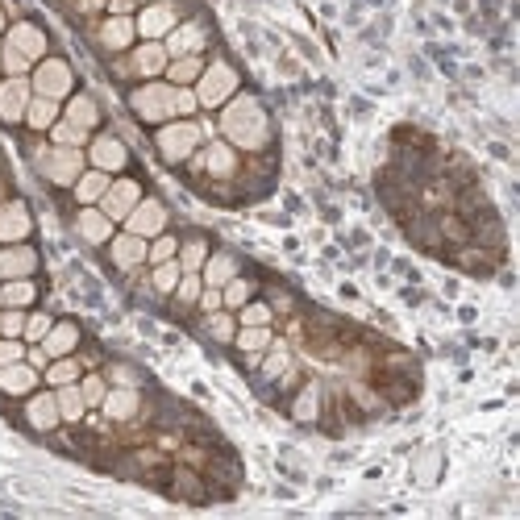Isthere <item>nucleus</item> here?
<instances>
[{
  "label": "nucleus",
  "instance_id": "obj_1",
  "mask_svg": "<svg viewBox=\"0 0 520 520\" xmlns=\"http://www.w3.org/2000/svg\"><path fill=\"white\" fill-rule=\"evenodd\" d=\"M221 134L233 150H263L271 142V117L263 109V100L238 92L233 100L221 104Z\"/></svg>",
  "mask_w": 520,
  "mask_h": 520
},
{
  "label": "nucleus",
  "instance_id": "obj_2",
  "mask_svg": "<svg viewBox=\"0 0 520 520\" xmlns=\"http://www.w3.org/2000/svg\"><path fill=\"white\" fill-rule=\"evenodd\" d=\"M34 167H38V175L46 179V184H55V188H71L75 179L84 175V167H88V154L80 150V146H42V150H34Z\"/></svg>",
  "mask_w": 520,
  "mask_h": 520
},
{
  "label": "nucleus",
  "instance_id": "obj_3",
  "mask_svg": "<svg viewBox=\"0 0 520 520\" xmlns=\"http://www.w3.org/2000/svg\"><path fill=\"white\" fill-rule=\"evenodd\" d=\"M175 96L179 88L171 80H142L134 92H129V109H134L138 121L146 125H163V121H175Z\"/></svg>",
  "mask_w": 520,
  "mask_h": 520
},
{
  "label": "nucleus",
  "instance_id": "obj_4",
  "mask_svg": "<svg viewBox=\"0 0 520 520\" xmlns=\"http://www.w3.org/2000/svg\"><path fill=\"white\" fill-rule=\"evenodd\" d=\"M192 92L200 100V109H221L225 100H233L242 92V75H238V67H233V63L213 59V63H204V71H200V80L192 84Z\"/></svg>",
  "mask_w": 520,
  "mask_h": 520
},
{
  "label": "nucleus",
  "instance_id": "obj_5",
  "mask_svg": "<svg viewBox=\"0 0 520 520\" xmlns=\"http://www.w3.org/2000/svg\"><path fill=\"white\" fill-rule=\"evenodd\" d=\"M204 142V129L192 121V117H175V121H163L159 134H154V146H159L163 163H188L192 154L200 150Z\"/></svg>",
  "mask_w": 520,
  "mask_h": 520
},
{
  "label": "nucleus",
  "instance_id": "obj_6",
  "mask_svg": "<svg viewBox=\"0 0 520 520\" xmlns=\"http://www.w3.org/2000/svg\"><path fill=\"white\" fill-rule=\"evenodd\" d=\"M30 88H34V96H46V100H59V104H63V100L75 92V71H71L67 59L46 55V59L34 63V71H30Z\"/></svg>",
  "mask_w": 520,
  "mask_h": 520
},
{
  "label": "nucleus",
  "instance_id": "obj_7",
  "mask_svg": "<svg viewBox=\"0 0 520 520\" xmlns=\"http://www.w3.org/2000/svg\"><path fill=\"white\" fill-rule=\"evenodd\" d=\"M134 25H138V38L142 42H163L179 25V5H175V0H150V5L138 9Z\"/></svg>",
  "mask_w": 520,
  "mask_h": 520
},
{
  "label": "nucleus",
  "instance_id": "obj_8",
  "mask_svg": "<svg viewBox=\"0 0 520 520\" xmlns=\"http://www.w3.org/2000/svg\"><path fill=\"white\" fill-rule=\"evenodd\" d=\"M30 100H34L30 75H5V80H0V121H5V125H21L25 109H30Z\"/></svg>",
  "mask_w": 520,
  "mask_h": 520
},
{
  "label": "nucleus",
  "instance_id": "obj_9",
  "mask_svg": "<svg viewBox=\"0 0 520 520\" xmlns=\"http://www.w3.org/2000/svg\"><path fill=\"white\" fill-rule=\"evenodd\" d=\"M88 167H96L104 175H121L129 167V146L117 134H96L88 142Z\"/></svg>",
  "mask_w": 520,
  "mask_h": 520
},
{
  "label": "nucleus",
  "instance_id": "obj_10",
  "mask_svg": "<svg viewBox=\"0 0 520 520\" xmlns=\"http://www.w3.org/2000/svg\"><path fill=\"white\" fill-rule=\"evenodd\" d=\"M129 233H138V238H159V233H167V204L163 200H154V196H142L138 204H134V213H129L125 221H121Z\"/></svg>",
  "mask_w": 520,
  "mask_h": 520
},
{
  "label": "nucleus",
  "instance_id": "obj_11",
  "mask_svg": "<svg viewBox=\"0 0 520 520\" xmlns=\"http://www.w3.org/2000/svg\"><path fill=\"white\" fill-rule=\"evenodd\" d=\"M5 46L17 50V55L30 59V63H42L46 50H50L46 30H42V25H34V21H13L9 30H5Z\"/></svg>",
  "mask_w": 520,
  "mask_h": 520
},
{
  "label": "nucleus",
  "instance_id": "obj_12",
  "mask_svg": "<svg viewBox=\"0 0 520 520\" xmlns=\"http://www.w3.org/2000/svg\"><path fill=\"white\" fill-rule=\"evenodd\" d=\"M188 163H196L204 175H213V179H233L238 175V150H233L229 142H208L200 146Z\"/></svg>",
  "mask_w": 520,
  "mask_h": 520
},
{
  "label": "nucleus",
  "instance_id": "obj_13",
  "mask_svg": "<svg viewBox=\"0 0 520 520\" xmlns=\"http://www.w3.org/2000/svg\"><path fill=\"white\" fill-rule=\"evenodd\" d=\"M34 233V217L25 200H0V246L25 242Z\"/></svg>",
  "mask_w": 520,
  "mask_h": 520
},
{
  "label": "nucleus",
  "instance_id": "obj_14",
  "mask_svg": "<svg viewBox=\"0 0 520 520\" xmlns=\"http://www.w3.org/2000/svg\"><path fill=\"white\" fill-rule=\"evenodd\" d=\"M75 233H80L88 246H109V238L117 233V221L104 213L100 204H80V217H75Z\"/></svg>",
  "mask_w": 520,
  "mask_h": 520
},
{
  "label": "nucleus",
  "instance_id": "obj_15",
  "mask_svg": "<svg viewBox=\"0 0 520 520\" xmlns=\"http://www.w3.org/2000/svg\"><path fill=\"white\" fill-rule=\"evenodd\" d=\"M138 200H142V184H138V179H125V175H121V179H113V184H109V192L100 196V208L121 225L129 213H134Z\"/></svg>",
  "mask_w": 520,
  "mask_h": 520
},
{
  "label": "nucleus",
  "instance_id": "obj_16",
  "mask_svg": "<svg viewBox=\"0 0 520 520\" xmlns=\"http://www.w3.org/2000/svg\"><path fill=\"white\" fill-rule=\"evenodd\" d=\"M171 55L163 42H142V46H129V71L142 75V80H163Z\"/></svg>",
  "mask_w": 520,
  "mask_h": 520
},
{
  "label": "nucleus",
  "instance_id": "obj_17",
  "mask_svg": "<svg viewBox=\"0 0 520 520\" xmlns=\"http://www.w3.org/2000/svg\"><path fill=\"white\" fill-rule=\"evenodd\" d=\"M38 271V250L13 242V246H0V283L5 279H34Z\"/></svg>",
  "mask_w": 520,
  "mask_h": 520
},
{
  "label": "nucleus",
  "instance_id": "obj_18",
  "mask_svg": "<svg viewBox=\"0 0 520 520\" xmlns=\"http://www.w3.org/2000/svg\"><path fill=\"white\" fill-rule=\"evenodd\" d=\"M163 46H167V55L171 59H184V55H200V50L208 46V30L200 21H179L175 30L163 38Z\"/></svg>",
  "mask_w": 520,
  "mask_h": 520
},
{
  "label": "nucleus",
  "instance_id": "obj_19",
  "mask_svg": "<svg viewBox=\"0 0 520 520\" xmlns=\"http://www.w3.org/2000/svg\"><path fill=\"white\" fill-rule=\"evenodd\" d=\"M146 238H138V233H113L109 238V258H113V267H121V271H134V267H142L146 263Z\"/></svg>",
  "mask_w": 520,
  "mask_h": 520
},
{
  "label": "nucleus",
  "instance_id": "obj_20",
  "mask_svg": "<svg viewBox=\"0 0 520 520\" xmlns=\"http://www.w3.org/2000/svg\"><path fill=\"white\" fill-rule=\"evenodd\" d=\"M138 42V25H134V17H117V13H109L100 21V46L104 50H113V55H121V50H129Z\"/></svg>",
  "mask_w": 520,
  "mask_h": 520
},
{
  "label": "nucleus",
  "instance_id": "obj_21",
  "mask_svg": "<svg viewBox=\"0 0 520 520\" xmlns=\"http://www.w3.org/2000/svg\"><path fill=\"white\" fill-rule=\"evenodd\" d=\"M25 421H30L38 433H50L55 425H63L59 400H55V387H50V392H30V404H25Z\"/></svg>",
  "mask_w": 520,
  "mask_h": 520
},
{
  "label": "nucleus",
  "instance_id": "obj_22",
  "mask_svg": "<svg viewBox=\"0 0 520 520\" xmlns=\"http://www.w3.org/2000/svg\"><path fill=\"white\" fill-rule=\"evenodd\" d=\"M42 383V371L30 367V362H9V367H0V392L5 396H30L34 387Z\"/></svg>",
  "mask_w": 520,
  "mask_h": 520
},
{
  "label": "nucleus",
  "instance_id": "obj_23",
  "mask_svg": "<svg viewBox=\"0 0 520 520\" xmlns=\"http://www.w3.org/2000/svg\"><path fill=\"white\" fill-rule=\"evenodd\" d=\"M138 408H142V392L138 387H109V396H104V404H100V412L109 416V421H134L138 416Z\"/></svg>",
  "mask_w": 520,
  "mask_h": 520
},
{
  "label": "nucleus",
  "instance_id": "obj_24",
  "mask_svg": "<svg viewBox=\"0 0 520 520\" xmlns=\"http://www.w3.org/2000/svg\"><path fill=\"white\" fill-rule=\"evenodd\" d=\"M271 342H275L271 325H238V333H233V346L246 354V362H263V354H267Z\"/></svg>",
  "mask_w": 520,
  "mask_h": 520
},
{
  "label": "nucleus",
  "instance_id": "obj_25",
  "mask_svg": "<svg viewBox=\"0 0 520 520\" xmlns=\"http://www.w3.org/2000/svg\"><path fill=\"white\" fill-rule=\"evenodd\" d=\"M38 346H42L50 358L75 354V346H80V325H75V321H55V325H50V333L42 337Z\"/></svg>",
  "mask_w": 520,
  "mask_h": 520
},
{
  "label": "nucleus",
  "instance_id": "obj_26",
  "mask_svg": "<svg viewBox=\"0 0 520 520\" xmlns=\"http://www.w3.org/2000/svg\"><path fill=\"white\" fill-rule=\"evenodd\" d=\"M238 275V258L233 254H208L204 258V267H200V279H204V288H225V283Z\"/></svg>",
  "mask_w": 520,
  "mask_h": 520
},
{
  "label": "nucleus",
  "instance_id": "obj_27",
  "mask_svg": "<svg viewBox=\"0 0 520 520\" xmlns=\"http://www.w3.org/2000/svg\"><path fill=\"white\" fill-rule=\"evenodd\" d=\"M109 184H113V175H104L96 167H84V175L71 184V192H75V200H80V204H100V196L109 192Z\"/></svg>",
  "mask_w": 520,
  "mask_h": 520
},
{
  "label": "nucleus",
  "instance_id": "obj_28",
  "mask_svg": "<svg viewBox=\"0 0 520 520\" xmlns=\"http://www.w3.org/2000/svg\"><path fill=\"white\" fill-rule=\"evenodd\" d=\"M63 117H67V121H75V125H84L88 134H92V129L100 125V104H96L88 92H71V96H67V109H63Z\"/></svg>",
  "mask_w": 520,
  "mask_h": 520
},
{
  "label": "nucleus",
  "instance_id": "obj_29",
  "mask_svg": "<svg viewBox=\"0 0 520 520\" xmlns=\"http://www.w3.org/2000/svg\"><path fill=\"white\" fill-rule=\"evenodd\" d=\"M59 117H63V104L59 100H46V96H34L30 109H25V125L38 129V134H46V129L55 125Z\"/></svg>",
  "mask_w": 520,
  "mask_h": 520
},
{
  "label": "nucleus",
  "instance_id": "obj_30",
  "mask_svg": "<svg viewBox=\"0 0 520 520\" xmlns=\"http://www.w3.org/2000/svg\"><path fill=\"white\" fill-rule=\"evenodd\" d=\"M80 375H84V367H80V358H71V354H63V358H50V367L42 371L46 387H67V383H80Z\"/></svg>",
  "mask_w": 520,
  "mask_h": 520
},
{
  "label": "nucleus",
  "instance_id": "obj_31",
  "mask_svg": "<svg viewBox=\"0 0 520 520\" xmlns=\"http://www.w3.org/2000/svg\"><path fill=\"white\" fill-rule=\"evenodd\" d=\"M200 71H204V59L200 55H184V59H171L167 71H163V80H171L175 88H192L200 80Z\"/></svg>",
  "mask_w": 520,
  "mask_h": 520
},
{
  "label": "nucleus",
  "instance_id": "obj_32",
  "mask_svg": "<svg viewBox=\"0 0 520 520\" xmlns=\"http://www.w3.org/2000/svg\"><path fill=\"white\" fill-rule=\"evenodd\" d=\"M0 292H5V308H30L38 300V283L34 279H5Z\"/></svg>",
  "mask_w": 520,
  "mask_h": 520
},
{
  "label": "nucleus",
  "instance_id": "obj_33",
  "mask_svg": "<svg viewBox=\"0 0 520 520\" xmlns=\"http://www.w3.org/2000/svg\"><path fill=\"white\" fill-rule=\"evenodd\" d=\"M55 400H59V416L63 421H84V396H80V383H67V387H55Z\"/></svg>",
  "mask_w": 520,
  "mask_h": 520
},
{
  "label": "nucleus",
  "instance_id": "obj_34",
  "mask_svg": "<svg viewBox=\"0 0 520 520\" xmlns=\"http://www.w3.org/2000/svg\"><path fill=\"white\" fill-rule=\"evenodd\" d=\"M46 134H50V142H55V146H88V129L84 125H75V121H67V117H59L55 125H50L46 129Z\"/></svg>",
  "mask_w": 520,
  "mask_h": 520
},
{
  "label": "nucleus",
  "instance_id": "obj_35",
  "mask_svg": "<svg viewBox=\"0 0 520 520\" xmlns=\"http://www.w3.org/2000/svg\"><path fill=\"white\" fill-rule=\"evenodd\" d=\"M204 329H208V337H217V342H229V346H233V333H238V317H233L229 308H217V312H208Z\"/></svg>",
  "mask_w": 520,
  "mask_h": 520
},
{
  "label": "nucleus",
  "instance_id": "obj_36",
  "mask_svg": "<svg viewBox=\"0 0 520 520\" xmlns=\"http://www.w3.org/2000/svg\"><path fill=\"white\" fill-rule=\"evenodd\" d=\"M179 275H184V267H179V258H171V263H154L150 288H154V292H163V296H171V292H175V283H179Z\"/></svg>",
  "mask_w": 520,
  "mask_h": 520
},
{
  "label": "nucleus",
  "instance_id": "obj_37",
  "mask_svg": "<svg viewBox=\"0 0 520 520\" xmlns=\"http://www.w3.org/2000/svg\"><path fill=\"white\" fill-rule=\"evenodd\" d=\"M208 254H213V250H208L204 238H188V242H179V254H175V258H179V267H184V271H200Z\"/></svg>",
  "mask_w": 520,
  "mask_h": 520
},
{
  "label": "nucleus",
  "instance_id": "obj_38",
  "mask_svg": "<svg viewBox=\"0 0 520 520\" xmlns=\"http://www.w3.org/2000/svg\"><path fill=\"white\" fill-rule=\"evenodd\" d=\"M221 300H225V308H229V312H238L246 300H254V283H250V279H242V275H233V279L225 283V288H221Z\"/></svg>",
  "mask_w": 520,
  "mask_h": 520
},
{
  "label": "nucleus",
  "instance_id": "obj_39",
  "mask_svg": "<svg viewBox=\"0 0 520 520\" xmlns=\"http://www.w3.org/2000/svg\"><path fill=\"white\" fill-rule=\"evenodd\" d=\"M179 254V238H171V233H159V238H150L146 246V263H171V258Z\"/></svg>",
  "mask_w": 520,
  "mask_h": 520
},
{
  "label": "nucleus",
  "instance_id": "obj_40",
  "mask_svg": "<svg viewBox=\"0 0 520 520\" xmlns=\"http://www.w3.org/2000/svg\"><path fill=\"white\" fill-rule=\"evenodd\" d=\"M80 396H84L88 408H100L104 396H109V379L104 375H80Z\"/></svg>",
  "mask_w": 520,
  "mask_h": 520
},
{
  "label": "nucleus",
  "instance_id": "obj_41",
  "mask_svg": "<svg viewBox=\"0 0 520 520\" xmlns=\"http://www.w3.org/2000/svg\"><path fill=\"white\" fill-rule=\"evenodd\" d=\"M200 292H204V279H200V271H184V275H179V283H175V300L179 304H196L200 300Z\"/></svg>",
  "mask_w": 520,
  "mask_h": 520
},
{
  "label": "nucleus",
  "instance_id": "obj_42",
  "mask_svg": "<svg viewBox=\"0 0 520 520\" xmlns=\"http://www.w3.org/2000/svg\"><path fill=\"white\" fill-rule=\"evenodd\" d=\"M50 325H55V317H46V312H25V346H38L42 337L50 333Z\"/></svg>",
  "mask_w": 520,
  "mask_h": 520
},
{
  "label": "nucleus",
  "instance_id": "obj_43",
  "mask_svg": "<svg viewBox=\"0 0 520 520\" xmlns=\"http://www.w3.org/2000/svg\"><path fill=\"white\" fill-rule=\"evenodd\" d=\"M271 304H263V300H246L242 308H238V325H271Z\"/></svg>",
  "mask_w": 520,
  "mask_h": 520
},
{
  "label": "nucleus",
  "instance_id": "obj_44",
  "mask_svg": "<svg viewBox=\"0 0 520 520\" xmlns=\"http://www.w3.org/2000/svg\"><path fill=\"white\" fill-rule=\"evenodd\" d=\"M25 333V308H0V337H21Z\"/></svg>",
  "mask_w": 520,
  "mask_h": 520
},
{
  "label": "nucleus",
  "instance_id": "obj_45",
  "mask_svg": "<svg viewBox=\"0 0 520 520\" xmlns=\"http://www.w3.org/2000/svg\"><path fill=\"white\" fill-rule=\"evenodd\" d=\"M267 354H271V358L263 362V375H267V379H279L283 371H288V362H292V358H288V346H275V342H271Z\"/></svg>",
  "mask_w": 520,
  "mask_h": 520
},
{
  "label": "nucleus",
  "instance_id": "obj_46",
  "mask_svg": "<svg viewBox=\"0 0 520 520\" xmlns=\"http://www.w3.org/2000/svg\"><path fill=\"white\" fill-rule=\"evenodd\" d=\"M25 337H0V367H9V362H21L25 358Z\"/></svg>",
  "mask_w": 520,
  "mask_h": 520
},
{
  "label": "nucleus",
  "instance_id": "obj_47",
  "mask_svg": "<svg viewBox=\"0 0 520 520\" xmlns=\"http://www.w3.org/2000/svg\"><path fill=\"white\" fill-rule=\"evenodd\" d=\"M317 416V387H304V396L296 400V421H312Z\"/></svg>",
  "mask_w": 520,
  "mask_h": 520
},
{
  "label": "nucleus",
  "instance_id": "obj_48",
  "mask_svg": "<svg viewBox=\"0 0 520 520\" xmlns=\"http://www.w3.org/2000/svg\"><path fill=\"white\" fill-rule=\"evenodd\" d=\"M196 109H200L196 92H192V88H179V96H175V113H179V117H192Z\"/></svg>",
  "mask_w": 520,
  "mask_h": 520
},
{
  "label": "nucleus",
  "instance_id": "obj_49",
  "mask_svg": "<svg viewBox=\"0 0 520 520\" xmlns=\"http://www.w3.org/2000/svg\"><path fill=\"white\" fill-rule=\"evenodd\" d=\"M196 304H200L204 312H217V308H225V300H221V288H204Z\"/></svg>",
  "mask_w": 520,
  "mask_h": 520
},
{
  "label": "nucleus",
  "instance_id": "obj_50",
  "mask_svg": "<svg viewBox=\"0 0 520 520\" xmlns=\"http://www.w3.org/2000/svg\"><path fill=\"white\" fill-rule=\"evenodd\" d=\"M142 5H138V0H109V9H104V13H117V17H134Z\"/></svg>",
  "mask_w": 520,
  "mask_h": 520
},
{
  "label": "nucleus",
  "instance_id": "obj_51",
  "mask_svg": "<svg viewBox=\"0 0 520 520\" xmlns=\"http://www.w3.org/2000/svg\"><path fill=\"white\" fill-rule=\"evenodd\" d=\"M25 362H30V367H38V371H46V367H50V354H46L42 346H30V350H25Z\"/></svg>",
  "mask_w": 520,
  "mask_h": 520
},
{
  "label": "nucleus",
  "instance_id": "obj_52",
  "mask_svg": "<svg viewBox=\"0 0 520 520\" xmlns=\"http://www.w3.org/2000/svg\"><path fill=\"white\" fill-rule=\"evenodd\" d=\"M109 379H113V383H121V387H138V379H134V371H129V367H113V371H109Z\"/></svg>",
  "mask_w": 520,
  "mask_h": 520
},
{
  "label": "nucleus",
  "instance_id": "obj_53",
  "mask_svg": "<svg viewBox=\"0 0 520 520\" xmlns=\"http://www.w3.org/2000/svg\"><path fill=\"white\" fill-rule=\"evenodd\" d=\"M75 5H80V13H104L109 0H75Z\"/></svg>",
  "mask_w": 520,
  "mask_h": 520
},
{
  "label": "nucleus",
  "instance_id": "obj_54",
  "mask_svg": "<svg viewBox=\"0 0 520 520\" xmlns=\"http://www.w3.org/2000/svg\"><path fill=\"white\" fill-rule=\"evenodd\" d=\"M5 30H9V17H5V9H0V38H5Z\"/></svg>",
  "mask_w": 520,
  "mask_h": 520
},
{
  "label": "nucleus",
  "instance_id": "obj_55",
  "mask_svg": "<svg viewBox=\"0 0 520 520\" xmlns=\"http://www.w3.org/2000/svg\"><path fill=\"white\" fill-rule=\"evenodd\" d=\"M0 80H5V42H0Z\"/></svg>",
  "mask_w": 520,
  "mask_h": 520
},
{
  "label": "nucleus",
  "instance_id": "obj_56",
  "mask_svg": "<svg viewBox=\"0 0 520 520\" xmlns=\"http://www.w3.org/2000/svg\"><path fill=\"white\" fill-rule=\"evenodd\" d=\"M0 308H5V292H0Z\"/></svg>",
  "mask_w": 520,
  "mask_h": 520
},
{
  "label": "nucleus",
  "instance_id": "obj_57",
  "mask_svg": "<svg viewBox=\"0 0 520 520\" xmlns=\"http://www.w3.org/2000/svg\"><path fill=\"white\" fill-rule=\"evenodd\" d=\"M138 5H150V0H138Z\"/></svg>",
  "mask_w": 520,
  "mask_h": 520
},
{
  "label": "nucleus",
  "instance_id": "obj_58",
  "mask_svg": "<svg viewBox=\"0 0 520 520\" xmlns=\"http://www.w3.org/2000/svg\"><path fill=\"white\" fill-rule=\"evenodd\" d=\"M0 200H5V196H0Z\"/></svg>",
  "mask_w": 520,
  "mask_h": 520
}]
</instances>
